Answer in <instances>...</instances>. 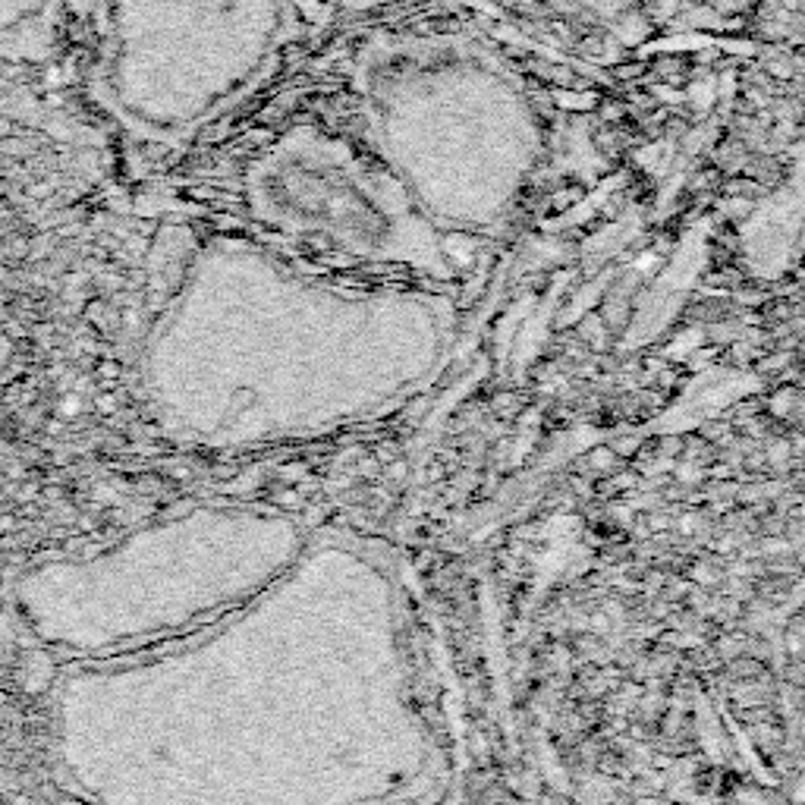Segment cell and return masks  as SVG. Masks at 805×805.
<instances>
[{"mask_svg": "<svg viewBox=\"0 0 805 805\" xmlns=\"http://www.w3.org/2000/svg\"><path fill=\"white\" fill-rule=\"evenodd\" d=\"M328 10L331 0H111L104 89L136 126L189 129L296 57Z\"/></svg>", "mask_w": 805, "mask_h": 805, "instance_id": "cell-1", "label": "cell"}, {"mask_svg": "<svg viewBox=\"0 0 805 805\" xmlns=\"http://www.w3.org/2000/svg\"><path fill=\"white\" fill-rule=\"evenodd\" d=\"M491 16L557 54L623 63L686 35H714L702 0H478Z\"/></svg>", "mask_w": 805, "mask_h": 805, "instance_id": "cell-2", "label": "cell"}]
</instances>
